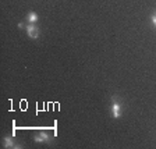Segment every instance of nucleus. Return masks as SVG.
I'll list each match as a JSON object with an SVG mask.
<instances>
[{"label": "nucleus", "instance_id": "obj_1", "mask_svg": "<svg viewBox=\"0 0 156 149\" xmlns=\"http://www.w3.org/2000/svg\"><path fill=\"white\" fill-rule=\"evenodd\" d=\"M121 116V105L116 101V98H112V117L119 119Z\"/></svg>", "mask_w": 156, "mask_h": 149}, {"label": "nucleus", "instance_id": "obj_2", "mask_svg": "<svg viewBox=\"0 0 156 149\" xmlns=\"http://www.w3.org/2000/svg\"><path fill=\"white\" fill-rule=\"evenodd\" d=\"M27 34L31 39H36L39 36V28L35 24H28L27 25Z\"/></svg>", "mask_w": 156, "mask_h": 149}, {"label": "nucleus", "instance_id": "obj_3", "mask_svg": "<svg viewBox=\"0 0 156 149\" xmlns=\"http://www.w3.org/2000/svg\"><path fill=\"white\" fill-rule=\"evenodd\" d=\"M34 141L38 144H42V142H49L50 141V138H49V135L46 133H38L35 137H34Z\"/></svg>", "mask_w": 156, "mask_h": 149}, {"label": "nucleus", "instance_id": "obj_4", "mask_svg": "<svg viewBox=\"0 0 156 149\" xmlns=\"http://www.w3.org/2000/svg\"><path fill=\"white\" fill-rule=\"evenodd\" d=\"M3 146H4V148H7V149H10V148H18V146L14 144L13 137H6V138H4V141H3Z\"/></svg>", "mask_w": 156, "mask_h": 149}, {"label": "nucleus", "instance_id": "obj_5", "mask_svg": "<svg viewBox=\"0 0 156 149\" xmlns=\"http://www.w3.org/2000/svg\"><path fill=\"white\" fill-rule=\"evenodd\" d=\"M27 21H28L29 24H35L36 21H38V14H36L35 11L28 13V16H27Z\"/></svg>", "mask_w": 156, "mask_h": 149}, {"label": "nucleus", "instance_id": "obj_6", "mask_svg": "<svg viewBox=\"0 0 156 149\" xmlns=\"http://www.w3.org/2000/svg\"><path fill=\"white\" fill-rule=\"evenodd\" d=\"M151 21H152V24H153V27L156 28V10L152 13V16H151Z\"/></svg>", "mask_w": 156, "mask_h": 149}]
</instances>
